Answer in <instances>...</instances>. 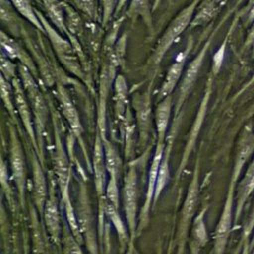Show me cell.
<instances>
[{"instance_id": "obj_1", "label": "cell", "mask_w": 254, "mask_h": 254, "mask_svg": "<svg viewBox=\"0 0 254 254\" xmlns=\"http://www.w3.org/2000/svg\"><path fill=\"white\" fill-rule=\"evenodd\" d=\"M199 1L200 0H193L190 2L171 21L155 48L153 54V62L155 65L161 63L166 52L171 48L176 39L188 28L189 25H190Z\"/></svg>"}, {"instance_id": "obj_2", "label": "cell", "mask_w": 254, "mask_h": 254, "mask_svg": "<svg viewBox=\"0 0 254 254\" xmlns=\"http://www.w3.org/2000/svg\"><path fill=\"white\" fill-rule=\"evenodd\" d=\"M19 71L22 77V83L23 87L25 89V92L28 96V98L31 101L32 108L35 115V125H36V133L38 134L37 142L38 145H40V148L42 150L43 147V140H42V134L45 130L46 126V120L48 116V107L46 105L45 99L35 82L32 73L30 69L25 64H20Z\"/></svg>"}, {"instance_id": "obj_3", "label": "cell", "mask_w": 254, "mask_h": 254, "mask_svg": "<svg viewBox=\"0 0 254 254\" xmlns=\"http://www.w3.org/2000/svg\"><path fill=\"white\" fill-rule=\"evenodd\" d=\"M137 201H138V187H137V173L134 167H130L124 180L123 188V206L128 223V228L133 238L136 232V215H137Z\"/></svg>"}, {"instance_id": "obj_4", "label": "cell", "mask_w": 254, "mask_h": 254, "mask_svg": "<svg viewBox=\"0 0 254 254\" xmlns=\"http://www.w3.org/2000/svg\"><path fill=\"white\" fill-rule=\"evenodd\" d=\"M211 42V39L205 43V45L202 47L200 52L193 58L187 65L186 69L184 70L183 76L181 78V83H180V88H179V95H178V100L176 104V113H178L183 106L184 102L188 98L190 92L191 91L194 82L197 78V75L199 73L200 67L202 65L205 54L207 52V49L209 47V44Z\"/></svg>"}, {"instance_id": "obj_5", "label": "cell", "mask_w": 254, "mask_h": 254, "mask_svg": "<svg viewBox=\"0 0 254 254\" xmlns=\"http://www.w3.org/2000/svg\"><path fill=\"white\" fill-rule=\"evenodd\" d=\"M10 165L12 170V176L17 186L20 202L21 204H23L25 201V189H26L25 159H24L21 144L13 128H11V131H10Z\"/></svg>"}, {"instance_id": "obj_6", "label": "cell", "mask_w": 254, "mask_h": 254, "mask_svg": "<svg viewBox=\"0 0 254 254\" xmlns=\"http://www.w3.org/2000/svg\"><path fill=\"white\" fill-rule=\"evenodd\" d=\"M191 46H192V40L190 38V41L187 44L186 49L179 55L176 62L167 70L166 76H165V78L163 80V83H162V85L159 89V92H158V100L159 101L161 99L171 95L172 92L174 91L175 87L177 86V84L181 80V78L183 76V73H184V70H185L187 58L189 56L190 51L191 50Z\"/></svg>"}, {"instance_id": "obj_7", "label": "cell", "mask_w": 254, "mask_h": 254, "mask_svg": "<svg viewBox=\"0 0 254 254\" xmlns=\"http://www.w3.org/2000/svg\"><path fill=\"white\" fill-rule=\"evenodd\" d=\"M233 186L234 183L231 182L228 195L220 215L219 221L217 223L214 235V253L223 254L227 239L231 230L232 224V205H233Z\"/></svg>"}, {"instance_id": "obj_8", "label": "cell", "mask_w": 254, "mask_h": 254, "mask_svg": "<svg viewBox=\"0 0 254 254\" xmlns=\"http://www.w3.org/2000/svg\"><path fill=\"white\" fill-rule=\"evenodd\" d=\"M13 86V95H14V101L16 105V109L18 111V114L23 122V125L32 140V143L35 148H37V136H36V130L34 129L33 121H32V112L31 108L29 106V103L25 96V89L23 85H21V82L17 77H15L12 81Z\"/></svg>"}, {"instance_id": "obj_9", "label": "cell", "mask_w": 254, "mask_h": 254, "mask_svg": "<svg viewBox=\"0 0 254 254\" xmlns=\"http://www.w3.org/2000/svg\"><path fill=\"white\" fill-rule=\"evenodd\" d=\"M93 171H94V184H95V190L100 199L104 198L103 194L105 192L106 189V165H105V159H104V150H103V143L101 139L100 132L97 131L96 133V139L94 144V151H93Z\"/></svg>"}, {"instance_id": "obj_10", "label": "cell", "mask_w": 254, "mask_h": 254, "mask_svg": "<svg viewBox=\"0 0 254 254\" xmlns=\"http://www.w3.org/2000/svg\"><path fill=\"white\" fill-rule=\"evenodd\" d=\"M164 151H165V144L157 143L155 154H154V157H153V160H152V163H151V167H150V170H149L148 184H147V190H146V198H145V203H144L143 210H142L143 217L141 219H144L145 217H147L148 212L150 210L151 202L154 201L156 183H157L160 164H161V161H162V158H163Z\"/></svg>"}, {"instance_id": "obj_11", "label": "cell", "mask_w": 254, "mask_h": 254, "mask_svg": "<svg viewBox=\"0 0 254 254\" xmlns=\"http://www.w3.org/2000/svg\"><path fill=\"white\" fill-rule=\"evenodd\" d=\"M56 135V173L58 177V183L60 186V190L62 192L63 198L68 196V182H69V166L67 162L66 155L64 151L61 139L59 137L58 132Z\"/></svg>"}, {"instance_id": "obj_12", "label": "cell", "mask_w": 254, "mask_h": 254, "mask_svg": "<svg viewBox=\"0 0 254 254\" xmlns=\"http://www.w3.org/2000/svg\"><path fill=\"white\" fill-rule=\"evenodd\" d=\"M33 166V194L37 209L43 214L45 204L47 202V183L42 167L35 155L32 160Z\"/></svg>"}, {"instance_id": "obj_13", "label": "cell", "mask_w": 254, "mask_h": 254, "mask_svg": "<svg viewBox=\"0 0 254 254\" xmlns=\"http://www.w3.org/2000/svg\"><path fill=\"white\" fill-rule=\"evenodd\" d=\"M58 97L60 100V104L62 106L63 113L67 120L70 128L72 129V132L74 136L78 139H81L82 134V126L79 120L78 113L76 111V108L74 107L72 101L70 100L68 94L66 93L65 89L63 86L58 87Z\"/></svg>"}, {"instance_id": "obj_14", "label": "cell", "mask_w": 254, "mask_h": 254, "mask_svg": "<svg viewBox=\"0 0 254 254\" xmlns=\"http://www.w3.org/2000/svg\"><path fill=\"white\" fill-rule=\"evenodd\" d=\"M172 112V95H169L158 102L155 111V123L157 129V143L165 144L167 129Z\"/></svg>"}, {"instance_id": "obj_15", "label": "cell", "mask_w": 254, "mask_h": 254, "mask_svg": "<svg viewBox=\"0 0 254 254\" xmlns=\"http://www.w3.org/2000/svg\"><path fill=\"white\" fill-rule=\"evenodd\" d=\"M134 106L136 108L137 120L140 127L141 135L143 133V138L148 134V127L150 126V117H151V99H150V90L148 89L143 94L138 95L134 98Z\"/></svg>"}, {"instance_id": "obj_16", "label": "cell", "mask_w": 254, "mask_h": 254, "mask_svg": "<svg viewBox=\"0 0 254 254\" xmlns=\"http://www.w3.org/2000/svg\"><path fill=\"white\" fill-rule=\"evenodd\" d=\"M44 220L48 229V232L54 241H59L61 234V224H60V214L56 199L51 196L44 207L43 211Z\"/></svg>"}, {"instance_id": "obj_17", "label": "cell", "mask_w": 254, "mask_h": 254, "mask_svg": "<svg viewBox=\"0 0 254 254\" xmlns=\"http://www.w3.org/2000/svg\"><path fill=\"white\" fill-rule=\"evenodd\" d=\"M254 190V159L250 163L241 183L238 188L237 192V205H236V213L235 219L237 220L240 216V213L243 209V206L248 199L249 195Z\"/></svg>"}, {"instance_id": "obj_18", "label": "cell", "mask_w": 254, "mask_h": 254, "mask_svg": "<svg viewBox=\"0 0 254 254\" xmlns=\"http://www.w3.org/2000/svg\"><path fill=\"white\" fill-rule=\"evenodd\" d=\"M1 47L2 53H4L9 59H19L21 60L22 64H25L30 70H35L30 58L28 56H24V52L22 51L18 43L14 39L6 35L3 31L1 32Z\"/></svg>"}, {"instance_id": "obj_19", "label": "cell", "mask_w": 254, "mask_h": 254, "mask_svg": "<svg viewBox=\"0 0 254 254\" xmlns=\"http://www.w3.org/2000/svg\"><path fill=\"white\" fill-rule=\"evenodd\" d=\"M101 139L103 143L106 170L111 178H115L118 180V177L120 176V172L122 169L121 158L115 147L106 138L101 136Z\"/></svg>"}, {"instance_id": "obj_20", "label": "cell", "mask_w": 254, "mask_h": 254, "mask_svg": "<svg viewBox=\"0 0 254 254\" xmlns=\"http://www.w3.org/2000/svg\"><path fill=\"white\" fill-rule=\"evenodd\" d=\"M198 198V172L197 169H195L193 178L190 184L188 192H187V197L185 199V203L183 206V222L188 224L190 219L191 218L196 202Z\"/></svg>"}, {"instance_id": "obj_21", "label": "cell", "mask_w": 254, "mask_h": 254, "mask_svg": "<svg viewBox=\"0 0 254 254\" xmlns=\"http://www.w3.org/2000/svg\"><path fill=\"white\" fill-rule=\"evenodd\" d=\"M127 16L132 20H136L138 17H141L147 27L151 31L153 30V21L149 0H131L129 9L127 11Z\"/></svg>"}, {"instance_id": "obj_22", "label": "cell", "mask_w": 254, "mask_h": 254, "mask_svg": "<svg viewBox=\"0 0 254 254\" xmlns=\"http://www.w3.org/2000/svg\"><path fill=\"white\" fill-rule=\"evenodd\" d=\"M254 150V136H248L247 138H244L242 141V145L239 147V150L237 152V156L235 159L234 169H233V177H232V183H235L237 178L240 175V171L242 167L244 166L245 162L248 160V158L251 156L252 152Z\"/></svg>"}, {"instance_id": "obj_23", "label": "cell", "mask_w": 254, "mask_h": 254, "mask_svg": "<svg viewBox=\"0 0 254 254\" xmlns=\"http://www.w3.org/2000/svg\"><path fill=\"white\" fill-rule=\"evenodd\" d=\"M169 161H170V147L165 149L164 154H163V158H162V161H161V164H160V169H159V174H158L156 189H155L154 202L157 201V199L159 198L160 194L162 193L163 190L165 189V187L168 183V180H169V177H170Z\"/></svg>"}, {"instance_id": "obj_24", "label": "cell", "mask_w": 254, "mask_h": 254, "mask_svg": "<svg viewBox=\"0 0 254 254\" xmlns=\"http://www.w3.org/2000/svg\"><path fill=\"white\" fill-rule=\"evenodd\" d=\"M14 8L23 16L26 20H28L31 24H33L37 29L41 31H45L42 22L40 21L37 12L33 9L30 0H10Z\"/></svg>"}, {"instance_id": "obj_25", "label": "cell", "mask_w": 254, "mask_h": 254, "mask_svg": "<svg viewBox=\"0 0 254 254\" xmlns=\"http://www.w3.org/2000/svg\"><path fill=\"white\" fill-rule=\"evenodd\" d=\"M44 3L51 21L62 33H66L67 30L64 18V9L61 3H59L58 0H44Z\"/></svg>"}, {"instance_id": "obj_26", "label": "cell", "mask_w": 254, "mask_h": 254, "mask_svg": "<svg viewBox=\"0 0 254 254\" xmlns=\"http://www.w3.org/2000/svg\"><path fill=\"white\" fill-rule=\"evenodd\" d=\"M103 209L109 220L112 222L116 232L118 233L119 239L124 242L127 239V231L126 227L118 213V208H116L114 205H112L110 202H108L104 198V203H103Z\"/></svg>"}, {"instance_id": "obj_27", "label": "cell", "mask_w": 254, "mask_h": 254, "mask_svg": "<svg viewBox=\"0 0 254 254\" xmlns=\"http://www.w3.org/2000/svg\"><path fill=\"white\" fill-rule=\"evenodd\" d=\"M215 0H204L199 7L197 13L193 16L192 21L190 23L191 27L201 26L210 21V19L215 15L216 7Z\"/></svg>"}, {"instance_id": "obj_28", "label": "cell", "mask_w": 254, "mask_h": 254, "mask_svg": "<svg viewBox=\"0 0 254 254\" xmlns=\"http://www.w3.org/2000/svg\"><path fill=\"white\" fill-rule=\"evenodd\" d=\"M114 91H115V106L117 114L122 115L124 111V107L127 101L128 96V86L126 83V80L123 75L118 74L115 77L114 81Z\"/></svg>"}, {"instance_id": "obj_29", "label": "cell", "mask_w": 254, "mask_h": 254, "mask_svg": "<svg viewBox=\"0 0 254 254\" xmlns=\"http://www.w3.org/2000/svg\"><path fill=\"white\" fill-rule=\"evenodd\" d=\"M1 97L3 100V103L9 112L10 116L13 118V120L16 121V105L14 99H12L13 94V86L10 81H8L4 76L1 75Z\"/></svg>"}, {"instance_id": "obj_30", "label": "cell", "mask_w": 254, "mask_h": 254, "mask_svg": "<svg viewBox=\"0 0 254 254\" xmlns=\"http://www.w3.org/2000/svg\"><path fill=\"white\" fill-rule=\"evenodd\" d=\"M204 216V210H202L194 219L193 221V227H192V236L194 239V242L196 244V247L202 246L207 241V232L203 220Z\"/></svg>"}, {"instance_id": "obj_31", "label": "cell", "mask_w": 254, "mask_h": 254, "mask_svg": "<svg viewBox=\"0 0 254 254\" xmlns=\"http://www.w3.org/2000/svg\"><path fill=\"white\" fill-rule=\"evenodd\" d=\"M63 202L64 204V210H65V215H66V220L68 222V225L73 233V236L79 240L80 239V232H79V226H78V222L77 219L75 217L74 211H73V207L71 205L70 202V198L69 195L63 198Z\"/></svg>"}, {"instance_id": "obj_32", "label": "cell", "mask_w": 254, "mask_h": 254, "mask_svg": "<svg viewBox=\"0 0 254 254\" xmlns=\"http://www.w3.org/2000/svg\"><path fill=\"white\" fill-rule=\"evenodd\" d=\"M105 199L116 208L119 207V190L117 179L110 177L109 181L107 182L105 189Z\"/></svg>"}, {"instance_id": "obj_33", "label": "cell", "mask_w": 254, "mask_h": 254, "mask_svg": "<svg viewBox=\"0 0 254 254\" xmlns=\"http://www.w3.org/2000/svg\"><path fill=\"white\" fill-rule=\"evenodd\" d=\"M1 75L10 82L16 77V64L4 53H1Z\"/></svg>"}, {"instance_id": "obj_34", "label": "cell", "mask_w": 254, "mask_h": 254, "mask_svg": "<svg viewBox=\"0 0 254 254\" xmlns=\"http://www.w3.org/2000/svg\"><path fill=\"white\" fill-rule=\"evenodd\" d=\"M102 3V22L104 25H106L109 20L111 19V16L113 15L114 11H116L118 0H101Z\"/></svg>"}, {"instance_id": "obj_35", "label": "cell", "mask_w": 254, "mask_h": 254, "mask_svg": "<svg viewBox=\"0 0 254 254\" xmlns=\"http://www.w3.org/2000/svg\"><path fill=\"white\" fill-rule=\"evenodd\" d=\"M1 185H2V189L5 191L8 199L11 198L12 196V192H11V189L9 186V181H8V171H7V166L5 164V162L3 161V159L1 160Z\"/></svg>"}, {"instance_id": "obj_36", "label": "cell", "mask_w": 254, "mask_h": 254, "mask_svg": "<svg viewBox=\"0 0 254 254\" xmlns=\"http://www.w3.org/2000/svg\"><path fill=\"white\" fill-rule=\"evenodd\" d=\"M225 46H226V42H224L220 48L217 50V52L214 54V57H213V72L214 73H217L220 66H221V64H222V61H223V58H224V52H225Z\"/></svg>"}, {"instance_id": "obj_37", "label": "cell", "mask_w": 254, "mask_h": 254, "mask_svg": "<svg viewBox=\"0 0 254 254\" xmlns=\"http://www.w3.org/2000/svg\"><path fill=\"white\" fill-rule=\"evenodd\" d=\"M79 7L90 17L96 16L94 0H77Z\"/></svg>"}, {"instance_id": "obj_38", "label": "cell", "mask_w": 254, "mask_h": 254, "mask_svg": "<svg viewBox=\"0 0 254 254\" xmlns=\"http://www.w3.org/2000/svg\"><path fill=\"white\" fill-rule=\"evenodd\" d=\"M254 228V204H253V207H252V210H251V213H250V216H249V219L247 221V224L245 226V235L247 236L251 230Z\"/></svg>"}, {"instance_id": "obj_39", "label": "cell", "mask_w": 254, "mask_h": 254, "mask_svg": "<svg viewBox=\"0 0 254 254\" xmlns=\"http://www.w3.org/2000/svg\"><path fill=\"white\" fill-rule=\"evenodd\" d=\"M248 18H249L250 21H253V20H254V0H250V2H249Z\"/></svg>"}, {"instance_id": "obj_40", "label": "cell", "mask_w": 254, "mask_h": 254, "mask_svg": "<svg viewBox=\"0 0 254 254\" xmlns=\"http://www.w3.org/2000/svg\"><path fill=\"white\" fill-rule=\"evenodd\" d=\"M127 2V0H118V3H117V7H116V11H115V14H117L121 9L122 7L125 5V3Z\"/></svg>"}, {"instance_id": "obj_41", "label": "cell", "mask_w": 254, "mask_h": 254, "mask_svg": "<svg viewBox=\"0 0 254 254\" xmlns=\"http://www.w3.org/2000/svg\"><path fill=\"white\" fill-rule=\"evenodd\" d=\"M125 254H133V246H132V244H130V246H129V248L126 251Z\"/></svg>"}, {"instance_id": "obj_42", "label": "cell", "mask_w": 254, "mask_h": 254, "mask_svg": "<svg viewBox=\"0 0 254 254\" xmlns=\"http://www.w3.org/2000/svg\"><path fill=\"white\" fill-rule=\"evenodd\" d=\"M251 245H252V247H254V236H253V238H252V243H251Z\"/></svg>"}, {"instance_id": "obj_43", "label": "cell", "mask_w": 254, "mask_h": 254, "mask_svg": "<svg viewBox=\"0 0 254 254\" xmlns=\"http://www.w3.org/2000/svg\"><path fill=\"white\" fill-rule=\"evenodd\" d=\"M222 1H224V0H215V2H216V3H221Z\"/></svg>"}, {"instance_id": "obj_44", "label": "cell", "mask_w": 254, "mask_h": 254, "mask_svg": "<svg viewBox=\"0 0 254 254\" xmlns=\"http://www.w3.org/2000/svg\"><path fill=\"white\" fill-rule=\"evenodd\" d=\"M193 254H196V253H194V252H193Z\"/></svg>"}]
</instances>
